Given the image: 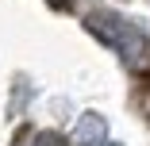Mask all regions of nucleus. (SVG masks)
<instances>
[{"label":"nucleus","mask_w":150,"mask_h":146,"mask_svg":"<svg viewBox=\"0 0 150 146\" xmlns=\"http://www.w3.org/2000/svg\"><path fill=\"white\" fill-rule=\"evenodd\" d=\"M88 31L123 58L127 69H135V73L150 69V39L139 31L135 23H127L123 16H115V12H93V16H88Z\"/></svg>","instance_id":"f257e3e1"},{"label":"nucleus","mask_w":150,"mask_h":146,"mask_svg":"<svg viewBox=\"0 0 150 146\" xmlns=\"http://www.w3.org/2000/svg\"><path fill=\"white\" fill-rule=\"evenodd\" d=\"M104 135H108V123L100 119V115L88 111V115H81L77 127H73V146H100Z\"/></svg>","instance_id":"f03ea898"},{"label":"nucleus","mask_w":150,"mask_h":146,"mask_svg":"<svg viewBox=\"0 0 150 146\" xmlns=\"http://www.w3.org/2000/svg\"><path fill=\"white\" fill-rule=\"evenodd\" d=\"M31 146H66V138H62V135H54V131H42V135H35Z\"/></svg>","instance_id":"7ed1b4c3"},{"label":"nucleus","mask_w":150,"mask_h":146,"mask_svg":"<svg viewBox=\"0 0 150 146\" xmlns=\"http://www.w3.org/2000/svg\"><path fill=\"white\" fill-rule=\"evenodd\" d=\"M139 108H142V111L150 115V89H142V96H139Z\"/></svg>","instance_id":"20e7f679"},{"label":"nucleus","mask_w":150,"mask_h":146,"mask_svg":"<svg viewBox=\"0 0 150 146\" xmlns=\"http://www.w3.org/2000/svg\"><path fill=\"white\" fill-rule=\"evenodd\" d=\"M100 146H115V142H100Z\"/></svg>","instance_id":"39448f33"}]
</instances>
